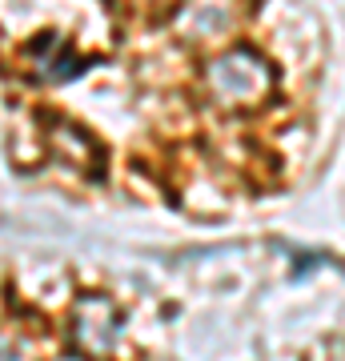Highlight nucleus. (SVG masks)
Instances as JSON below:
<instances>
[{
    "label": "nucleus",
    "mask_w": 345,
    "mask_h": 361,
    "mask_svg": "<svg viewBox=\"0 0 345 361\" xmlns=\"http://www.w3.org/2000/svg\"><path fill=\"white\" fill-rule=\"evenodd\" d=\"M205 92L221 109H253L273 92V68L253 49H229L205 65Z\"/></svg>",
    "instance_id": "nucleus-1"
},
{
    "label": "nucleus",
    "mask_w": 345,
    "mask_h": 361,
    "mask_svg": "<svg viewBox=\"0 0 345 361\" xmlns=\"http://www.w3.org/2000/svg\"><path fill=\"white\" fill-rule=\"evenodd\" d=\"M116 337H121V317H116L113 301L101 293L80 297L77 310H73V341H77L80 353L104 357L116 345Z\"/></svg>",
    "instance_id": "nucleus-2"
},
{
    "label": "nucleus",
    "mask_w": 345,
    "mask_h": 361,
    "mask_svg": "<svg viewBox=\"0 0 345 361\" xmlns=\"http://www.w3.org/2000/svg\"><path fill=\"white\" fill-rule=\"evenodd\" d=\"M32 73L44 80H64L80 73V56L61 37H40L32 44Z\"/></svg>",
    "instance_id": "nucleus-3"
},
{
    "label": "nucleus",
    "mask_w": 345,
    "mask_h": 361,
    "mask_svg": "<svg viewBox=\"0 0 345 361\" xmlns=\"http://www.w3.org/2000/svg\"><path fill=\"white\" fill-rule=\"evenodd\" d=\"M0 361H20V357H16V349L8 345V341H4V337H0Z\"/></svg>",
    "instance_id": "nucleus-4"
}]
</instances>
